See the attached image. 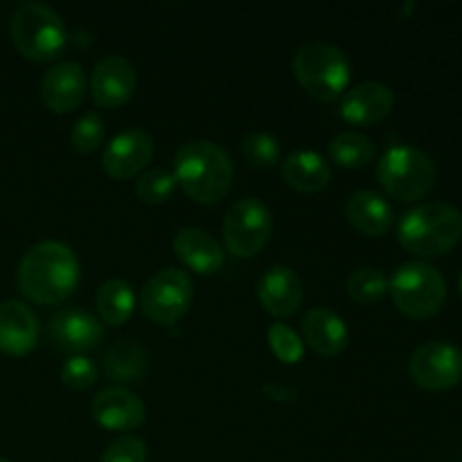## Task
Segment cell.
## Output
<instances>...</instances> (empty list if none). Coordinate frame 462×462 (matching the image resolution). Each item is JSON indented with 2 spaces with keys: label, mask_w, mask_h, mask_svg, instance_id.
<instances>
[{
  "label": "cell",
  "mask_w": 462,
  "mask_h": 462,
  "mask_svg": "<svg viewBox=\"0 0 462 462\" xmlns=\"http://www.w3.org/2000/svg\"><path fill=\"white\" fill-rule=\"evenodd\" d=\"M79 260L75 251L61 242H39L23 255L18 264V289L36 305H59L72 296L79 284Z\"/></svg>",
  "instance_id": "cell-1"
},
{
  "label": "cell",
  "mask_w": 462,
  "mask_h": 462,
  "mask_svg": "<svg viewBox=\"0 0 462 462\" xmlns=\"http://www.w3.org/2000/svg\"><path fill=\"white\" fill-rule=\"evenodd\" d=\"M235 167L228 152L212 140H189L180 144L174 156L176 185L192 201L212 206L228 197L233 188Z\"/></svg>",
  "instance_id": "cell-2"
},
{
  "label": "cell",
  "mask_w": 462,
  "mask_h": 462,
  "mask_svg": "<svg viewBox=\"0 0 462 462\" xmlns=\"http://www.w3.org/2000/svg\"><path fill=\"white\" fill-rule=\"evenodd\" d=\"M400 244L415 257H440L462 237V212L445 201L411 208L397 226Z\"/></svg>",
  "instance_id": "cell-3"
},
{
  "label": "cell",
  "mask_w": 462,
  "mask_h": 462,
  "mask_svg": "<svg viewBox=\"0 0 462 462\" xmlns=\"http://www.w3.org/2000/svg\"><path fill=\"white\" fill-rule=\"evenodd\" d=\"M12 43L25 59L45 63L57 59L68 43V30L63 18L50 5L18 3L9 18Z\"/></svg>",
  "instance_id": "cell-4"
},
{
  "label": "cell",
  "mask_w": 462,
  "mask_h": 462,
  "mask_svg": "<svg viewBox=\"0 0 462 462\" xmlns=\"http://www.w3.org/2000/svg\"><path fill=\"white\" fill-rule=\"evenodd\" d=\"M296 79L319 102H337L350 86V59L338 45L328 41H310L293 57Z\"/></svg>",
  "instance_id": "cell-5"
},
{
  "label": "cell",
  "mask_w": 462,
  "mask_h": 462,
  "mask_svg": "<svg viewBox=\"0 0 462 462\" xmlns=\"http://www.w3.org/2000/svg\"><path fill=\"white\" fill-rule=\"evenodd\" d=\"M377 179L388 197L413 203L436 188L438 170L427 152L411 144H397L379 158Z\"/></svg>",
  "instance_id": "cell-6"
},
{
  "label": "cell",
  "mask_w": 462,
  "mask_h": 462,
  "mask_svg": "<svg viewBox=\"0 0 462 462\" xmlns=\"http://www.w3.org/2000/svg\"><path fill=\"white\" fill-rule=\"evenodd\" d=\"M395 307L411 319H431L447 300V280L429 262H406L388 280Z\"/></svg>",
  "instance_id": "cell-7"
},
{
  "label": "cell",
  "mask_w": 462,
  "mask_h": 462,
  "mask_svg": "<svg viewBox=\"0 0 462 462\" xmlns=\"http://www.w3.org/2000/svg\"><path fill=\"white\" fill-rule=\"evenodd\" d=\"M194 298V284L185 271L161 269L140 289V310L158 325L179 323L189 310Z\"/></svg>",
  "instance_id": "cell-8"
},
{
  "label": "cell",
  "mask_w": 462,
  "mask_h": 462,
  "mask_svg": "<svg viewBox=\"0 0 462 462\" xmlns=\"http://www.w3.org/2000/svg\"><path fill=\"white\" fill-rule=\"evenodd\" d=\"M273 219L266 203L246 197L230 206L224 219V244L233 257H253L269 244Z\"/></svg>",
  "instance_id": "cell-9"
},
{
  "label": "cell",
  "mask_w": 462,
  "mask_h": 462,
  "mask_svg": "<svg viewBox=\"0 0 462 462\" xmlns=\"http://www.w3.org/2000/svg\"><path fill=\"white\" fill-rule=\"evenodd\" d=\"M409 374L424 391H447L462 379V350L449 341H427L413 352Z\"/></svg>",
  "instance_id": "cell-10"
},
{
  "label": "cell",
  "mask_w": 462,
  "mask_h": 462,
  "mask_svg": "<svg viewBox=\"0 0 462 462\" xmlns=\"http://www.w3.org/2000/svg\"><path fill=\"white\" fill-rule=\"evenodd\" d=\"M153 149L156 144H153L152 134L144 129L122 131L104 149L102 170L116 180L134 179L152 162Z\"/></svg>",
  "instance_id": "cell-11"
},
{
  "label": "cell",
  "mask_w": 462,
  "mask_h": 462,
  "mask_svg": "<svg viewBox=\"0 0 462 462\" xmlns=\"http://www.w3.org/2000/svg\"><path fill=\"white\" fill-rule=\"evenodd\" d=\"M138 86L135 66L122 54H108L99 59L90 75V95L102 108H117L126 104Z\"/></svg>",
  "instance_id": "cell-12"
},
{
  "label": "cell",
  "mask_w": 462,
  "mask_h": 462,
  "mask_svg": "<svg viewBox=\"0 0 462 462\" xmlns=\"http://www.w3.org/2000/svg\"><path fill=\"white\" fill-rule=\"evenodd\" d=\"M86 72L77 61H59L41 79V99L52 113H70L86 99Z\"/></svg>",
  "instance_id": "cell-13"
},
{
  "label": "cell",
  "mask_w": 462,
  "mask_h": 462,
  "mask_svg": "<svg viewBox=\"0 0 462 462\" xmlns=\"http://www.w3.org/2000/svg\"><path fill=\"white\" fill-rule=\"evenodd\" d=\"M95 422L108 431H134L147 418L144 402L135 393L122 386H111L99 391L90 404Z\"/></svg>",
  "instance_id": "cell-14"
},
{
  "label": "cell",
  "mask_w": 462,
  "mask_h": 462,
  "mask_svg": "<svg viewBox=\"0 0 462 462\" xmlns=\"http://www.w3.org/2000/svg\"><path fill=\"white\" fill-rule=\"evenodd\" d=\"M395 106V93L383 81H361L343 93L341 116L350 125L365 126L386 120Z\"/></svg>",
  "instance_id": "cell-15"
},
{
  "label": "cell",
  "mask_w": 462,
  "mask_h": 462,
  "mask_svg": "<svg viewBox=\"0 0 462 462\" xmlns=\"http://www.w3.org/2000/svg\"><path fill=\"white\" fill-rule=\"evenodd\" d=\"M257 296H260L266 314L275 316V319H289L300 310L302 298H305V284L291 266L278 264L262 273Z\"/></svg>",
  "instance_id": "cell-16"
},
{
  "label": "cell",
  "mask_w": 462,
  "mask_h": 462,
  "mask_svg": "<svg viewBox=\"0 0 462 462\" xmlns=\"http://www.w3.org/2000/svg\"><path fill=\"white\" fill-rule=\"evenodd\" d=\"M102 337V320L95 319L90 311L79 310V307L57 311L52 320H50V338H52V343L59 350L84 355L86 350L97 347Z\"/></svg>",
  "instance_id": "cell-17"
},
{
  "label": "cell",
  "mask_w": 462,
  "mask_h": 462,
  "mask_svg": "<svg viewBox=\"0 0 462 462\" xmlns=\"http://www.w3.org/2000/svg\"><path fill=\"white\" fill-rule=\"evenodd\" d=\"M171 246H174L176 257L199 275L217 273L226 262V248L208 230L197 228V226H185L176 230Z\"/></svg>",
  "instance_id": "cell-18"
},
{
  "label": "cell",
  "mask_w": 462,
  "mask_h": 462,
  "mask_svg": "<svg viewBox=\"0 0 462 462\" xmlns=\"http://www.w3.org/2000/svg\"><path fill=\"white\" fill-rule=\"evenodd\" d=\"M39 343V319L18 300L0 302V352L7 356H25Z\"/></svg>",
  "instance_id": "cell-19"
},
{
  "label": "cell",
  "mask_w": 462,
  "mask_h": 462,
  "mask_svg": "<svg viewBox=\"0 0 462 462\" xmlns=\"http://www.w3.org/2000/svg\"><path fill=\"white\" fill-rule=\"evenodd\" d=\"M305 343L320 356L341 355L350 341L346 320L334 314L329 307H311L302 319Z\"/></svg>",
  "instance_id": "cell-20"
},
{
  "label": "cell",
  "mask_w": 462,
  "mask_h": 462,
  "mask_svg": "<svg viewBox=\"0 0 462 462\" xmlns=\"http://www.w3.org/2000/svg\"><path fill=\"white\" fill-rule=\"evenodd\" d=\"M346 217L365 237H382L393 228L395 210L383 194L374 189H356L347 197Z\"/></svg>",
  "instance_id": "cell-21"
},
{
  "label": "cell",
  "mask_w": 462,
  "mask_h": 462,
  "mask_svg": "<svg viewBox=\"0 0 462 462\" xmlns=\"http://www.w3.org/2000/svg\"><path fill=\"white\" fill-rule=\"evenodd\" d=\"M282 179L296 192L316 194L329 185L332 167L319 152L300 149V152H293L284 158Z\"/></svg>",
  "instance_id": "cell-22"
},
{
  "label": "cell",
  "mask_w": 462,
  "mask_h": 462,
  "mask_svg": "<svg viewBox=\"0 0 462 462\" xmlns=\"http://www.w3.org/2000/svg\"><path fill=\"white\" fill-rule=\"evenodd\" d=\"M104 373L122 388L125 383H140L147 374V352L140 343L120 338L104 352Z\"/></svg>",
  "instance_id": "cell-23"
},
{
  "label": "cell",
  "mask_w": 462,
  "mask_h": 462,
  "mask_svg": "<svg viewBox=\"0 0 462 462\" xmlns=\"http://www.w3.org/2000/svg\"><path fill=\"white\" fill-rule=\"evenodd\" d=\"M95 302H97L102 323L111 325V328H120V325H125L134 316L135 293L126 280L113 278L99 287Z\"/></svg>",
  "instance_id": "cell-24"
},
{
  "label": "cell",
  "mask_w": 462,
  "mask_h": 462,
  "mask_svg": "<svg viewBox=\"0 0 462 462\" xmlns=\"http://www.w3.org/2000/svg\"><path fill=\"white\" fill-rule=\"evenodd\" d=\"M374 153H377V147L373 138L359 131H341L329 140V156L346 170H361L370 165L374 161Z\"/></svg>",
  "instance_id": "cell-25"
},
{
  "label": "cell",
  "mask_w": 462,
  "mask_h": 462,
  "mask_svg": "<svg viewBox=\"0 0 462 462\" xmlns=\"http://www.w3.org/2000/svg\"><path fill=\"white\" fill-rule=\"evenodd\" d=\"M347 293L359 305H374L388 293V278L382 269L364 266V269L352 271L347 278Z\"/></svg>",
  "instance_id": "cell-26"
},
{
  "label": "cell",
  "mask_w": 462,
  "mask_h": 462,
  "mask_svg": "<svg viewBox=\"0 0 462 462\" xmlns=\"http://www.w3.org/2000/svg\"><path fill=\"white\" fill-rule=\"evenodd\" d=\"M266 338H269V347L275 355V359L282 361L287 365L300 364L305 356V343H302L300 334L291 329L284 323H273L266 329Z\"/></svg>",
  "instance_id": "cell-27"
},
{
  "label": "cell",
  "mask_w": 462,
  "mask_h": 462,
  "mask_svg": "<svg viewBox=\"0 0 462 462\" xmlns=\"http://www.w3.org/2000/svg\"><path fill=\"white\" fill-rule=\"evenodd\" d=\"M176 179L171 171L162 170V167H153V170L143 171L135 180V194L140 201L144 203H165L167 199L174 194Z\"/></svg>",
  "instance_id": "cell-28"
},
{
  "label": "cell",
  "mask_w": 462,
  "mask_h": 462,
  "mask_svg": "<svg viewBox=\"0 0 462 462\" xmlns=\"http://www.w3.org/2000/svg\"><path fill=\"white\" fill-rule=\"evenodd\" d=\"M242 152L244 158L251 162L253 167H273L275 162H280V143L266 131H251V134L244 135L242 140Z\"/></svg>",
  "instance_id": "cell-29"
},
{
  "label": "cell",
  "mask_w": 462,
  "mask_h": 462,
  "mask_svg": "<svg viewBox=\"0 0 462 462\" xmlns=\"http://www.w3.org/2000/svg\"><path fill=\"white\" fill-rule=\"evenodd\" d=\"M104 135H106V126L97 113H86L75 122L70 131V144L75 152L79 153H93L102 147Z\"/></svg>",
  "instance_id": "cell-30"
},
{
  "label": "cell",
  "mask_w": 462,
  "mask_h": 462,
  "mask_svg": "<svg viewBox=\"0 0 462 462\" xmlns=\"http://www.w3.org/2000/svg\"><path fill=\"white\" fill-rule=\"evenodd\" d=\"M99 377V368L86 355H75L61 365V382L70 391H88Z\"/></svg>",
  "instance_id": "cell-31"
},
{
  "label": "cell",
  "mask_w": 462,
  "mask_h": 462,
  "mask_svg": "<svg viewBox=\"0 0 462 462\" xmlns=\"http://www.w3.org/2000/svg\"><path fill=\"white\" fill-rule=\"evenodd\" d=\"M149 449L135 436H120L104 449L102 462H147Z\"/></svg>",
  "instance_id": "cell-32"
},
{
  "label": "cell",
  "mask_w": 462,
  "mask_h": 462,
  "mask_svg": "<svg viewBox=\"0 0 462 462\" xmlns=\"http://www.w3.org/2000/svg\"><path fill=\"white\" fill-rule=\"evenodd\" d=\"M264 395L273 402H287V404H293L298 400V388L293 386H284V383H275L269 382L262 386Z\"/></svg>",
  "instance_id": "cell-33"
},
{
  "label": "cell",
  "mask_w": 462,
  "mask_h": 462,
  "mask_svg": "<svg viewBox=\"0 0 462 462\" xmlns=\"http://www.w3.org/2000/svg\"><path fill=\"white\" fill-rule=\"evenodd\" d=\"M0 462H12V460H7V458H0Z\"/></svg>",
  "instance_id": "cell-34"
},
{
  "label": "cell",
  "mask_w": 462,
  "mask_h": 462,
  "mask_svg": "<svg viewBox=\"0 0 462 462\" xmlns=\"http://www.w3.org/2000/svg\"><path fill=\"white\" fill-rule=\"evenodd\" d=\"M460 293H462V275H460Z\"/></svg>",
  "instance_id": "cell-35"
}]
</instances>
